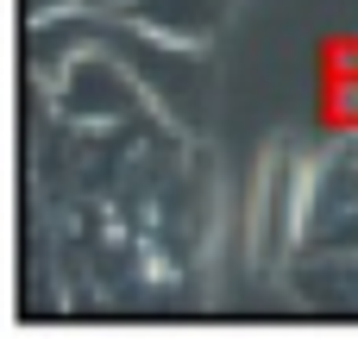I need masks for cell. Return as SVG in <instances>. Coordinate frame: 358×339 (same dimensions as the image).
Masks as SVG:
<instances>
[{
  "mask_svg": "<svg viewBox=\"0 0 358 339\" xmlns=\"http://www.w3.org/2000/svg\"><path fill=\"white\" fill-rule=\"evenodd\" d=\"M126 13L145 38H164V44H201L220 25V0H132Z\"/></svg>",
  "mask_w": 358,
  "mask_h": 339,
  "instance_id": "obj_2",
  "label": "cell"
},
{
  "mask_svg": "<svg viewBox=\"0 0 358 339\" xmlns=\"http://www.w3.org/2000/svg\"><path fill=\"white\" fill-rule=\"evenodd\" d=\"M76 0H19V19L25 25H44V19H57V13H69Z\"/></svg>",
  "mask_w": 358,
  "mask_h": 339,
  "instance_id": "obj_3",
  "label": "cell"
},
{
  "mask_svg": "<svg viewBox=\"0 0 358 339\" xmlns=\"http://www.w3.org/2000/svg\"><path fill=\"white\" fill-rule=\"evenodd\" d=\"M76 6H88V13H126L132 0H76Z\"/></svg>",
  "mask_w": 358,
  "mask_h": 339,
  "instance_id": "obj_4",
  "label": "cell"
},
{
  "mask_svg": "<svg viewBox=\"0 0 358 339\" xmlns=\"http://www.w3.org/2000/svg\"><path fill=\"white\" fill-rule=\"evenodd\" d=\"M302 195H308V176L296 164L289 145H271V164H264V182H258V264L277 271L289 252H296V226H302Z\"/></svg>",
  "mask_w": 358,
  "mask_h": 339,
  "instance_id": "obj_1",
  "label": "cell"
}]
</instances>
